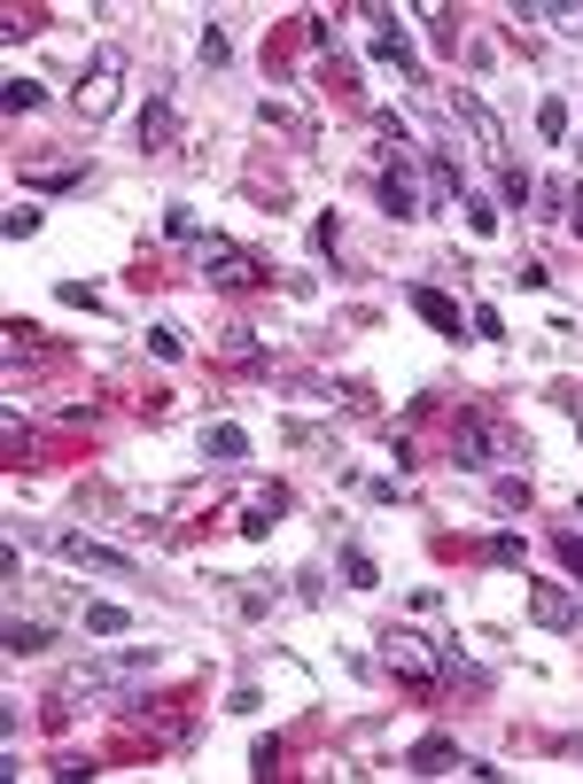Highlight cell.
<instances>
[{
    "instance_id": "1",
    "label": "cell",
    "mask_w": 583,
    "mask_h": 784,
    "mask_svg": "<svg viewBox=\"0 0 583 784\" xmlns=\"http://www.w3.org/2000/svg\"><path fill=\"white\" fill-rule=\"evenodd\" d=\"M148 668H156L148 645H125V652H110V660H79L71 676H55V691H48V722H71L79 707H125L133 683H140Z\"/></svg>"
},
{
    "instance_id": "2",
    "label": "cell",
    "mask_w": 583,
    "mask_h": 784,
    "mask_svg": "<svg viewBox=\"0 0 583 784\" xmlns=\"http://www.w3.org/2000/svg\"><path fill=\"white\" fill-rule=\"evenodd\" d=\"M382 660H389V676H397V683H413L420 699H436V691H444V676H451V652H444V645H428L420 629H389V637H382Z\"/></svg>"
},
{
    "instance_id": "3",
    "label": "cell",
    "mask_w": 583,
    "mask_h": 784,
    "mask_svg": "<svg viewBox=\"0 0 583 784\" xmlns=\"http://www.w3.org/2000/svg\"><path fill=\"white\" fill-rule=\"evenodd\" d=\"M195 264H202V280H210V288H226V295H249V288H264V280H272V264H264L257 249L226 241V233L195 241Z\"/></svg>"
},
{
    "instance_id": "4",
    "label": "cell",
    "mask_w": 583,
    "mask_h": 784,
    "mask_svg": "<svg viewBox=\"0 0 583 784\" xmlns=\"http://www.w3.org/2000/svg\"><path fill=\"white\" fill-rule=\"evenodd\" d=\"M451 459H459L467 474H482V467H498V459H529V443H521L506 420H490V412H467V420L451 428Z\"/></svg>"
},
{
    "instance_id": "5",
    "label": "cell",
    "mask_w": 583,
    "mask_h": 784,
    "mask_svg": "<svg viewBox=\"0 0 583 784\" xmlns=\"http://www.w3.org/2000/svg\"><path fill=\"white\" fill-rule=\"evenodd\" d=\"M125 71H133V55H125V48H102V55L86 63V79L71 86V109H79L86 125H102V117L117 109V86H125Z\"/></svg>"
},
{
    "instance_id": "6",
    "label": "cell",
    "mask_w": 583,
    "mask_h": 784,
    "mask_svg": "<svg viewBox=\"0 0 583 784\" xmlns=\"http://www.w3.org/2000/svg\"><path fill=\"white\" fill-rule=\"evenodd\" d=\"M451 117H459V125L475 133V148H482V156L513 164V148H506V125H498V109H490V102H482L475 86H451Z\"/></svg>"
},
{
    "instance_id": "7",
    "label": "cell",
    "mask_w": 583,
    "mask_h": 784,
    "mask_svg": "<svg viewBox=\"0 0 583 784\" xmlns=\"http://www.w3.org/2000/svg\"><path fill=\"white\" fill-rule=\"evenodd\" d=\"M55 552L71 560V567H86V575H133V552H117V544H102V536H86V529H63L55 536Z\"/></svg>"
},
{
    "instance_id": "8",
    "label": "cell",
    "mask_w": 583,
    "mask_h": 784,
    "mask_svg": "<svg viewBox=\"0 0 583 784\" xmlns=\"http://www.w3.org/2000/svg\"><path fill=\"white\" fill-rule=\"evenodd\" d=\"M529 621L552 629V637H568V629L583 621V606H575V590H560V583H529Z\"/></svg>"
},
{
    "instance_id": "9",
    "label": "cell",
    "mask_w": 583,
    "mask_h": 784,
    "mask_svg": "<svg viewBox=\"0 0 583 784\" xmlns=\"http://www.w3.org/2000/svg\"><path fill=\"white\" fill-rule=\"evenodd\" d=\"M233 513H241V536H272V521L288 513V490L280 482H257V490H241Z\"/></svg>"
},
{
    "instance_id": "10",
    "label": "cell",
    "mask_w": 583,
    "mask_h": 784,
    "mask_svg": "<svg viewBox=\"0 0 583 784\" xmlns=\"http://www.w3.org/2000/svg\"><path fill=\"white\" fill-rule=\"evenodd\" d=\"M374 55H382V63H397L405 79H420V63H413V40H405V24H397L389 9H374Z\"/></svg>"
},
{
    "instance_id": "11",
    "label": "cell",
    "mask_w": 583,
    "mask_h": 784,
    "mask_svg": "<svg viewBox=\"0 0 583 784\" xmlns=\"http://www.w3.org/2000/svg\"><path fill=\"white\" fill-rule=\"evenodd\" d=\"M405 295H413V311H420L436 334H459V326H467V318H459V303H451L444 288H405Z\"/></svg>"
},
{
    "instance_id": "12",
    "label": "cell",
    "mask_w": 583,
    "mask_h": 784,
    "mask_svg": "<svg viewBox=\"0 0 583 784\" xmlns=\"http://www.w3.org/2000/svg\"><path fill=\"white\" fill-rule=\"evenodd\" d=\"M171 140H179V125H171V102L156 94L148 117H140V148H148V156H171Z\"/></svg>"
},
{
    "instance_id": "13",
    "label": "cell",
    "mask_w": 583,
    "mask_h": 784,
    "mask_svg": "<svg viewBox=\"0 0 583 784\" xmlns=\"http://www.w3.org/2000/svg\"><path fill=\"white\" fill-rule=\"evenodd\" d=\"M405 769H420V776H444V769H467V761H459V745H451V738H420V745L405 753Z\"/></svg>"
},
{
    "instance_id": "14",
    "label": "cell",
    "mask_w": 583,
    "mask_h": 784,
    "mask_svg": "<svg viewBox=\"0 0 583 784\" xmlns=\"http://www.w3.org/2000/svg\"><path fill=\"white\" fill-rule=\"evenodd\" d=\"M79 179H86L79 164H24V187H32V195H71Z\"/></svg>"
},
{
    "instance_id": "15",
    "label": "cell",
    "mask_w": 583,
    "mask_h": 784,
    "mask_svg": "<svg viewBox=\"0 0 583 784\" xmlns=\"http://www.w3.org/2000/svg\"><path fill=\"white\" fill-rule=\"evenodd\" d=\"M420 164H428V195H436V202H459V195H467V187H459V164H451L444 148H420Z\"/></svg>"
},
{
    "instance_id": "16",
    "label": "cell",
    "mask_w": 583,
    "mask_h": 784,
    "mask_svg": "<svg viewBox=\"0 0 583 784\" xmlns=\"http://www.w3.org/2000/svg\"><path fill=\"white\" fill-rule=\"evenodd\" d=\"M0 645H9V652H40V645H48V621H24V614H9V621H0Z\"/></svg>"
},
{
    "instance_id": "17",
    "label": "cell",
    "mask_w": 583,
    "mask_h": 784,
    "mask_svg": "<svg viewBox=\"0 0 583 784\" xmlns=\"http://www.w3.org/2000/svg\"><path fill=\"white\" fill-rule=\"evenodd\" d=\"M40 102H48L40 79H9V86H0V109H9V117H24V109H40Z\"/></svg>"
},
{
    "instance_id": "18",
    "label": "cell",
    "mask_w": 583,
    "mask_h": 784,
    "mask_svg": "<svg viewBox=\"0 0 583 784\" xmlns=\"http://www.w3.org/2000/svg\"><path fill=\"white\" fill-rule=\"evenodd\" d=\"M202 451H210V459H249V436H241L233 420H218V428L202 436Z\"/></svg>"
},
{
    "instance_id": "19",
    "label": "cell",
    "mask_w": 583,
    "mask_h": 784,
    "mask_svg": "<svg viewBox=\"0 0 583 784\" xmlns=\"http://www.w3.org/2000/svg\"><path fill=\"white\" fill-rule=\"evenodd\" d=\"M86 629H94V637H125V629H133V614H125V606H110V598H94V606H86Z\"/></svg>"
},
{
    "instance_id": "20",
    "label": "cell",
    "mask_w": 583,
    "mask_h": 784,
    "mask_svg": "<svg viewBox=\"0 0 583 784\" xmlns=\"http://www.w3.org/2000/svg\"><path fill=\"white\" fill-rule=\"evenodd\" d=\"M537 133H544V140H568V102H560V94L537 102Z\"/></svg>"
},
{
    "instance_id": "21",
    "label": "cell",
    "mask_w": 583,
    "mask_h": 784,
    "mask_svg": "<svg viewBox=\"0 0 583 784\" xmlns=\"http://www.w3.org/2000/svg\"><path fill=\"white\" fill-rule=\"evenodd\" d=\"M529 195H537V179H529V171H513V164H506V171H498V202H506V210H521V202H529Z\"/></svg>"
},
{
    "instance_id": "22",
    "label": "cell",
    "mask_w": 583,
    "mask_h": 784,
    "mask_svg": "<svg viewBox=\"0 0 583 784\" xmlns=\"http://www.w3.org/2000/svg\"><path fill=\"white\" fill-rule=\"evenodd\" d=\"M343 575H351V590H374V583H382V567H374L358 544H343Z\"/></svg>"
},
{
    "instance_id": "23",
    "label": "cell",
    "mask_w": 583,
    "mask_h": 784,
    "mask_svg": "<svg viewBox=\"0 0 583 784\" xmlns=\"http://www.w3.org/2000/svg\"><path fill=\"white\" fill-rule=\"evenodd\" d=\"M420 24H428L436 48H459V17H451V9H420Z\"/></svg>"
},
{
    "instance_id": "24",
    "label": "cell",
    "mask_w": 583,
    "mask_h": 784,
    "mask_svg": "<svg viewBox=\"0 0 583 784\" xmlns=\"http://www.w3.org/2000/svg\"><path fill=\"white\" fill-rule=\"evenodd\" d=\"M552 552L568 560V575H575V590H583V536H575V529H560V536H552Z\"/></svg>"
},
{
    "instance_id": "25",
    "label": "cell",
    "mask_w": 583,
    "mask_h": 784,
    "mask_svg": "<svg viewBox=\"0 0 583 784\" xmlns=\"http://www.w3.org/2000/svg\"><path fill=\"white\" fill-rule=\"evenodd\" d=\"M164 233H171V241H210V233L195 226V210H164Z\"/></svg>"
},
{
    "instance_id": "26",
    "label": "cell",
    "mask_w": 583,
    "mask_h": 784,
    "mask_svg": "<svg viewBox=\"0 0 583 784\" xmlns=\"http://www.w3.org/2000/svg\"><path fill=\"white\" fill-rule=\"evenodd\" d=\"M467 326H475L482 342H498V334H506V318H498V303H475V311H467Z\"/></svg>"
},
{
    "instance_id": "27",
    "label": "cell",
    "mask_w": 583,
    "mask_h": 784,
    "mask_svg": "<svg viewBox=\"0 0 583 784\" xmlns=\"http://www.w3.org/2000/svg\"><path fill=\"white\" fill-rule=\"evenodd\" d=\"M0 233H9V241H32V233H40V210H9V218H0Z\"/></svg>"
},
{
    "instance_id": "28",
    "label": "cell",
    "mask_w": 583,
    "mask_h": 784,
    "mask_svg": "<svg viewBox=\"0 0 583 784\" xmlns=\"http://www.w3.org/2000/svg\"><path fill=\"white\" fill-rule=\"evenodd\" d=\"M467 226H475V233H498V202H482V195H467Z\"/></svg>"
},
{
    "instance_id": "29",
    "label": "cell",
    "mask_w": 583,
    "mask_h": 784,
    "mask_svg": "<svg viewBox=\"0 0 583 784\" xmlns=\"http://www.w3.org/2000/svg\"><path fill=\"white\" fill-rule=\"evenodd\" d=\"M498 505H506V513H529V482L506 474V482H498Z\"/></svg>"
},
{
    "instance_id": "30",
    "label": "cell",
    "mask_w": 583,
    "mask_h": 784,
    "mask_svg": "<svg viewBox=\"0 0 583 784\" xmlns=\"http://www.w3.org/2000/svg\"><path fill=\"white\" fill-rule=\"evenodd\" d=\"M226 55H233V48H226V32H218V24H202V63H210V71H218V63H226Z\"/></svg>"
},
{
    "instance_id": "31",
    "label": "cell",
    "mask_w": 583,
    "mask_h": 784,
    "mask_svg": "<svg viewBox=\"0 0 583 784\" xmlns=\"http://www.w3.org/2000/svg\"><path fill=\"white\" fill-rule=\"evenodd\" d=\"M148 349H156V357H179L187 342H179V326H148Z\"/></svg>"
},
{
    "instance_id": "32",
    "label": "cell",
    "mask_w": 583,
    "mask_h": 784,
    "mask_svg": "<svg viewBox=\"0 0 583 784\" xmlns=\"http://www.w3.org/2000/svg\"><path fill=\"white\" fill-rule=\"evenodd\" d=\"M490 560L498 567H521V536H490Z\"/></svg>"
},
{
    "instance_id": "33",
    "label": "cell",
    "mask_w": 583,
    "mask_h": 784,
    "mask_svg": "<svg viewBox=\"0 0 583 784\" xmlns=\"http://www.w3.org/2000/svg\"><path fill=\"white\" fill-rule=\"evenodd\" d=\"M560 210H568V233L583 241V187H568V202H560Z\"/></svg>"
},
{
    "instance_id": "34",
    "label": "cell",
    "mask_w": 583,
    "mask_h": 784,
    "mask_svg": "<svg viewBox=\"0 0 583 784\" xmlns=\"http://www.w3.org/2000/svg\"><path fill=\"white\" fill-rule=\"evenodd\" d=\"M575 521H583V513H575Z\"/></svg>"
}]
</instances>
